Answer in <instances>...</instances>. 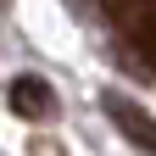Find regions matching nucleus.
<instances>
[{
  "instance_id": "nucleus-4",
  "label": "nucleus",
  "mask_w": 156,
  "mask_h": 156,
  "mask_svg": "<svg viewBox=\"0 0 156 156\" xmlns=\"http://www.w3.org/2000/svg\"><path fill=\"white\" fill-rule=\"evenodd\" d=\"M0 6H6V0H0Z\"/></svg>"
},
{
  "instance_id": "nucleus-2",
  "label": "nucleus",
  "mask_w": 156,
  "mask_h": 156,
  "mask_svg": "<svg viewBox=\"0 0 156 156\" xmlns=\"http://www.w3.org/2000/svg\"><path fill=\"white\" fill-rule=\"evenodd\" d=\"M101 106H106V117L117 123V134L134 145V151H145V156H156V117L140 106V101H128V95H117V89H106L101 95Z\"/></svg>"
},
{
  "instance_id": "nucleus-1",
  "label": "nucleus",
  "mask_w": 156,
  "mask_h": 156,
  "mask_svg": "<svg viewBox=\"0 0 156 156\" xmlns=\"http://www.w3.org/2000/svg\"><path fill=\"white\" fill-rule=\"evenodd\" d=\"M112 17L123 28V45L140 50L145 67H156V0H112Z\"/></svg>"
},
{
  "instance_id": "nucleus-3",
  "label": "nucleus",
  "mask_w": 156,
  "mask_h": 156,
  "mask_svg": "<svg viewBox=\"0 0 156 156\" xmlns=\"http://www.w3.org/2000/svg\"><path fill=\"white\" fill-rule=\"evenodd\" d=\"M6 106H11L17 117H28V123H45V117L56 112V89H50L39 73H23V78L6 84Z\"/></svg>"
}]
</instances>
